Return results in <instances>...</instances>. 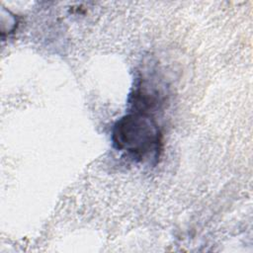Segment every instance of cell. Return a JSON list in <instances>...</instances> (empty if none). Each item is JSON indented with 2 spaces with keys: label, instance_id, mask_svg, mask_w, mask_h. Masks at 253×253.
Segmentation results:
<instances>
[{
  "label": "cell",
  "instance_id": "1",
  "mask_svg": "<svg viewBox=\"0 0 253 253\" xmlns=\"http://www.w3.org/2000/svg\"><path fill=\"white\" fill-rule=\"evenodd\" d=\"M114 146L139 161L157 157L161 146V132L150 114L132 112L122 117L112 130Z\"/></svg>",
  "mask_w": 253,
  "mask_h": 253
}]
</instances>
